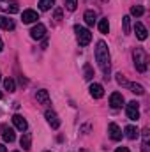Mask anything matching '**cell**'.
Wrapping results in <instances>:
<instances>
[{"mask_svg":"<svg viewBox=\"0 0 150 152\" xmlns=\"http://www.w3.org/2000/svg\"><path fill=\"white\" fill-rule=\"evenodd\" d=\"M85 80H92V69H90V66L85 67Z\"/></svg>","mask_w":150,"mask_h":152,"instance_id":"cell-28","label":"cell"},{"mask_svg":"<svg viewBox=\"0 0 150 152\" xmlns=\"http://www.w3.org/2000/svg\"><path fill=\"white\" fill-rule=\"evenodd\" d=\"M53 4H55V0H39V9L41 11H50L53 7Z\"/></svg>","mask_w":150,"mask_h":152,"instance_id":"cell-21","label":"cell"},{"mask_svg":"<svg viewBox=\"0 0 150 152\" xmlns=\"http://www.w3.org/2000/svg\"><path fill=\"white\" fill-rule=\"evenodd\" d=\"M115 152H129V149H127V147H118Z\"/></svg>","mask_w":150,"mask_h":152,"instance_id":"cell-31","label":"cell"},{"mask_svg":"<svg viewBox=\"0 0 150 152\" xmlns=\"http://www.w3.org/2000/svg\"><path fill=\"white\" fill-rule=\"evenodd\" d=\"M21 20H23V23H34V21L39 20V14L36 11H32V9H27V11H23Z\"/></svg>","mask_w":150,"mask_h":152,"instance_id":"cell-10","label":"cell"},{"mask_svg":"<svg viewBox=\"0 0 150 152\" xmlns=\"http://www.w3.org/2000/svg\"><path fill=\"white\" fill-rule=\"evenodd\" d=\"M0 11L9 12V14H16L20 11V7H18V2H14V0H0Z\"/></svg>","mask_w":150,"mask_h":152,"instance_id":"cell-5","label":"cell"},{"mask_svg":"<svg viewBox=\"0 0 150 152\" xmlns=\"http://www.w3.org/2000/svg\"><path fill=\"white\" fill-rule=\"evenodd\" d=\"M64 5L67 11H76V5H78V0H64Z\"/></svg>","mask_w":150,"mask_h":152,"instance_id":"cell-26","label":"cell"},{"mask_svg":"<svg viewBox=\"0 0 150 152\" xmlns=\"http://www.w3.org/2000/svg\"><path fill=\"white\" fill-rule=\"evenodd\" d=\"M36 99H37V103H41V104H50V103H51L48 90H37V94H36Z\"/></svg>","mask_w":150,"mask_h":152,"instance_id":"cell-17","label":"cell"},{"mask_svg":"<svg viewBox=\"0 0 150 152\" xmlns=\"http://www.w3.org/2000/svg\"><path fill=\"white\" fill-rule=\"evenodd\" d=\"M83 20H85V23H87L88 27H92V25L97 21V12H95V11H92V9H88V11H85Z\"/></svg>","mask_w":150,"mask_h":152,"instance_id":"cell-15","label":"cell"},{"mask_svg":"<svg viewBox=\"0 0 150 152\" xmlns=\"http://www.w3.org/2000/svg\"><path fill=\"white\" fill-rule=\"evenodd\" d=\"M143 12H145V9H143L141 5H133V7H131V14H133V16H136V18L143 16Z\"/></svg>","mask_w":150,"mask_h":152,"instance_id":"cell-24","label":"cell"},{"mask_svg":"<svg viewBox=\"0 0 150 152\" xmlns=\"http://www.w3.org/2000/svg\"><path fill=\"white\" fill-rule=\"evenodd\" d=\"M20 145L23 147V151H30V149H32V136H30V133H23V134H21Z\"/></svg>","mask_w":150,"mask_h":152,"instance_id":"cell-16","label":"cell"},{"mask_svg":"<svg viewBox=\"0 0 150 152\" xmlns=\"http://www.w3.org/2000/svg\"><path fill=\"white\" fill-rule=\"evenodd\" d=\"M124 131H125V136H127L129 140H136V138L140 136V129L134 127V126H127Z\"/></svg>","mask_w":150,"mask_h":152,"instance_id":"cell-18","label":"cell"},{"mask_svg":"<svg viewBox=\"0 0 150 152\" xmlns=\"http://www.w3.org/2000/svg\"><path fill=\"white\" fill-rule=\"evenodd\" d=\"M0 28L4 30H14V21L5 18V16H0Z\"/></svg>","mask_w":150,"mask_h":152,"instance_id":"cell-19","label":"cell"},{"mask_svg":"<svg viewBox=\"0 0 150 152\" xmlns=\"http://www.w3.org/2000/svg\"><path fill=\"white\" fill-rule=\"evenodd\" d=\"M0 152H7V149H5V145H2V143H0Z\"/></svg>","mask_w":150,"mask_h":152,"instance_id":"cell-32","label":"cell"},{"mask_svg":"<svg viewBox=\"0 0 150 152\" xmlns=\"http://www.w3.org/2000/svg\"><path fill=\"white\" fill-rule=\"evenodd\" d=\"M141 152H150L149 143H143V145H141Z\"/></svg>","mask_w":150,"mask_h":152,"instance_id":"cell-30","label":"cell"},{"mask_svg":"<svg viewBox=\"0 0 150 152\" xmlns=\"http://www.w3.org/2000/svg\"><path fill=\"white\" fill-rule=\"evenodd\" d=\"M134 32H136V37L140 39V41H145V39H147V36H149V32H147L145 25H143V23H140V21L134 25Z\"/></svg>","mask_w":150,"mask_h":152,"instance_id":"cell-14","label":"cell"},{"mask_svg":"<svg viewBox=\"0 0 150 152\" xmlns=\"http://www.w3.org/2000/svg\"><path fill=\"white\" fill-rule=\"evenodd\" d=\"M95 62L108 78L111 64H110V50H108V44L104 41H97V44H95Z\"/></svg>","mask_w":150,"mask_h":152,"instance_id":"cell-1","label":"cell"},{"mask_svg":"<svg viewBox=\"0 0 150 152\" xmlns=\"http://www.w3.org/2000/svg\"><path fill=\"white\" fill-rule=\"evenodd\" d=\"M44 34H46V27H44L42 23H37V25L30 30L32 39H42V37H44Z\"/></svg>","mask_w":150,"mask_h":152,"instance_id":"cell-13","label":"cell"},{"mask_svg":"<svg viewBox=\"0 0 150 152\" xmlns=\"http://www.w3.org/2000/svg\"><path fill=\"white\" fill-rule=\"evenodd\" d=\"M2 48H4V42H2V37H0V51H2Z\"/></svg>","mask_w":150,"mask_h":152,"instance_id":"cell-33","label":"cell"},{"mask_svg":"<svg viewBox=\"0 0 150 152\" xmlns=\"http://www.w3.org/2000/svg\"><path fill=\"white\" fill-rule=\"evenodd\" d=\"M4 87H5V90H9V92H14V90H16V83H14L12 78H5V80H4Z\"/></svg>","mask_w":150,"mask_h":152,"instance_id":"cell-23","label":"cell"},{"mask_svg":"<svg viewBox=\"0 0 150 152\" xmlns=\"http://www.w3.org/2000/svg\"><path fill=\"white\" fill-rule=\"evenodd\" d=\"M133 58H134V67H136V71L145 73V71H147V64H149V55H147L141 48H136V50L133 51Z\"/></svg>","mask_w":150,"mask_h":152,"instance_id":"cell-2","label":"cell"},{"mask_svg":"<svg viewBox=\"0 0 150 152\" xmlns=\"http://www.w3.org/2000/svg\"><path fill=\"white\" fill-rule=\"evenodd\" d=\"M0 99H2V92H0Z\"/></svg>","mask_w":150,"mask_h":152,"instance_id":"cell-34","label":"cell"},{"mask_svg":"<svg viewBox=\"0 0 150 152\" xmlns=\"http://www.w3.org/2000/svg\"><path fill=\"white\" fill-rule=\"evenodd\" d=\"M74 32H76V39H78L79 46H87V44H90V41H92V34H90V30H87V28L81 27V25H76Z\"/></svg>","mask_w":150,"mask_h":152,"instance_id":"cell-3","label":"cell"},{"mask_svg":"<svg viewBox=\"0 0 150 152\" xmlns=\"http://www.w3.org/2000/svg\"><path fill=\"white\" fill-rule=\"evenodd\" d=\"M55 20H62V9H57L55 11Z\"/></svg>","mask_w":150,"mask_h":152,"instance_id":"cell-29","label":"cell"},{"mask_svg":"<svg viewBox=\"0 0 150 152\" xmlns=\"http://www.w3.org/2000/svg\"><path fill=\"white\" fill-rule=\"evenodd\" d=\"M90 96H92L94 99H101V97L104 96L103 85H101V83H92V85H90Z\"/></svg>","mask_w":150,"mask_h":152,"instance_id":"cell-11","label":"cell"},{"mask_svg":"<svg viewBox=\"0 0 150 152\" xmlns=\"http://www.w3.org/2000/svg\"><path fill=\"white\" fill-rule=\"evenodd\" d=\"M117 81H118V85H124V87H127V85H129V81L125 80V76L122 75V73H118V75H117Z\"/></svg>","mask_w":150,"mask_h":152,"instance_id":"cell-27","label":"cell"},{"mask_svg":"<svg viewBox=\"0 0 150 152\" xmlns=\"http://www.w3.org/2000/svg\"><path fill=\"white\" fill-rule=\"evenodd\" d=\"M0 131H2V138H4V142H9V143H12V142L16 140L14 129H12V127H9L7 124H4V126L0 127Z\"/></svg>","mask_w":150,"mask_h":152,"instance_id":"cell-6","label":"cell"},{"mask_svg":"<svg viewBox=\"0 0 150 152\" xmlns=\"http://www.w3.org/2000/svg\"><path fill=\"white\" fill-rule=\"evenodd\" d=\"M127 87H129V88H131V92H133V94H136V96H143V94H145V88H143L140 83H129Z\"/></svg>","mask_w":150,"mask_h":152,"instance_id":"cell-20","label":"cell"},{"mask_svg":"<svg viewBox=\"0 0 150 152\" xmlns=\"http://www.w3.org/2000/svg\"><path fill=\"white\" fill-rule=\"evenodd\" d=\"M108 133H110V138H111V140H115V142L122 140V129H120L115 122H111V124L108 126Z\"/></svg>","mask_w":150,"mask_h":152,"instance_id":"cell-9","label":"cell"},{"mask_svg":"<svg viewBox=\"0 0 150 152\" xmlns=\"http://www.w3.org/2000/svg\"><path fill=\"white\" fill-rule=\"evenodd\" d=\"M0 80H2V75H0Z\"/></svg>","mask_w":150,"mask_h":152,"instance_id":"cell-36","label":"cell"},{"mask_svg":"<svg viewBox=\"0 0 150 152\" xmlns=\"http://www.w3.org/2000/svg\"><path fill=\"white\" fill-rule=\"evenodd\" d=\"M122 25H124V34H131V18L129 16L122 18Z\"/></svg>","mask_w":150,"mask_h":152,"instance_id":"cell-25","label":"cell"},{"mask_svg":"<svg viewBox=\"0 0 150 152\" xmlns=\"http://www.w3.org/2000/svg\"><path fill=\"white\" fill-rule=\"evenodd\" d=\"M99 30H101V34H108V32H110V23H108V18H103V20L99 21Z\"/></svg>","mask_w":150,"mask_h":152,"instance_id":"cell-22","label":"cell"},{"mask_svg":"<svg viewBox=\"0 0 150 152\" xmlns=\"http://www.w3.org/2000/svg\"><path fill=\"white\" fill-rule=\"evenodd\" d=\"M125 113H127V118H129V120H138V118H140V104H138L136 101L127 103Z\"/></svg>","mask_w":150,"mask_h":152,"instance_id":"cell-4","label":"cell"},{"mask_svg":"<svg viewBox=\"0 0 150 152\" xmlns=\"http://www.w3.org/2000/svg\"><path fill=\"white\" fill-rule=\"evenodd\" d=\"M110 104H111V108H122L124 106V96L120 94V92H113L111 96H110Z\"/></svg>","mask_w":150,"mask_h":152,"instance_id":"cell-8","label":"cell"},{"mask_svg":"<svg viewBox=\"0 0 150 152\" xmlns=\"http://www.w3.org/2000/svg\"><path fill=\"white\" fill-rule=\"evenodd\" d=\"M44 117H46L48 124H50V126H51L53 129H58V127H60V118H58V115L55 113L53 110H46Z\"/></svg>","mask_w":150,"mask_h":152,"instance_id":"cell-7","label":"cell"},{"mask_svg":"<svg viewBox=\"0 0 150 152\" xmlns=\"http://www.w3.org/2000/svg\"><path fill=\"white\" fill-rule=\"evenodd\" d=\"M79 152H83V151H79Z\"/></svg>","mask_w":150,"mask_h":152,"instance_id":"cell-37","label":"cell"},{"mask_svg":"<svg viewBox=\"0 0 150 152\" xmlns=\"http://www.w3.org/2000/svg\"><path fill=\"white\" fill-rule=\"evenodd\" d=\"M12 152H20V151H12Z\"/></svg>","mask_w":150,"mask_h":152,"instance_id":"cell-35","label":"cell"},{"mask_svg":"<svg viewBox=\"0 0 150 152\" xmlns=\"http://www.w3.org/2000/svg\"><path fill=\"white\" fill-rule=\"evenodd\" d=\"M12 124H14L16 129H20V131H27V129H28V122H27L21 115H18V113L12 117Z\"/></svg>","mask_w":150,"mask_h":152,"instance_id":"cell-12","label":"cell"}]
</instances>
